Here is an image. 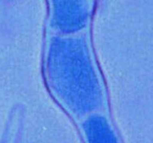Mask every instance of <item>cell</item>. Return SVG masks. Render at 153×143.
I'll list each match as a JSON object with an SVG mask.
<instances>
[{"label":"cell","instance_id":"cell-1","mask_svg":"<svg viewBox=\"0 0 153 143\" xmlns=\"http://www.w3.org/2000/svg\"><path fill=\"white\" fill-rule=\"evenodd\" d=\"M52 46L49 57V74L56 90L64 100L76 110V95L80 101V112L88 111L84 98L90 110L98 101L99 89L91 62L85 47L77 40H58Z\"/></svg>","mask_w":153,"mask_h":143},{"label":"cell","instance_id":"cell-2","mask_svg":"<svg viewBox=\"0 0 153 143\" xmlns=\"http://www.w3.org/2000/svg\"><path fill=\"white\" fill-rule=\"evenodd\" d=\"M53 22L64 31H77L85 25L88 14V0H52Z\"/></svg>","mask_w":153,"mask_h":143},{"label":"cell","instance_id":"cell-3","mask_svg":"<svg viewBox=\"0 0 153 143\" xmlns=\"http://www.w3.org/2000/svg\"><path fill=\"white\" fill-rule=\"evenodd\" d=\"M84 128L89 143H118L108 122L100 116L90 118Z\"/></svg>","mask_w":153,"mask_h":143}]
</instances>
